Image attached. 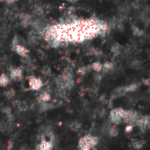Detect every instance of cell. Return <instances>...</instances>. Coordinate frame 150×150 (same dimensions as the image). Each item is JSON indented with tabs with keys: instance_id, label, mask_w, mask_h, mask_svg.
<instances>
[{
	"instance_id": "8992f818",
	"label": "cell",
	"mask_w": 150,
	"mask_h": 150,
	"mask_svg": "<svg viewBox=\"0 0 150 150\" xmlns=\"http://www.w3.org/2000/svg\"><path fill=\"white\" fill-rule=\"evenodd\" d=\"M9 77L12 81H18L22 78L23 76V69L20 67L11 68L9 70Z\"/></svg>"
},
{
	"instance_id": "d6986e66",
	"label": "cell",
	"mask_w": 150,
	"mask_h": 150,
	"mask_svg": "<svg viewBox=\"0 0 150 150\" xmlns=\"http://www.w3.org/2000/svg\"><path fill=\"white\" fill-rule=\"evenodd\" d=\"M18 108L20 111L24 112V111H26V110H27L28 106H27V105H26L25 102L20 101V102H18Z\"/></svg>"
},
{
	"instance_id": "52a82bcc",
	"label": "cell",
	"mask_w": 150,
	"mask_h": 150,
	"mask_svg": "<svg viewBox=\"0 0 150 150\" xmlns=\"http://www.w3.org/2000/svg\"><path fill=\"white\" fill-rule=\"evenodd\" d=\"M149 117L148 115L145 116H141L140 120L137 122V127L143 132L146 131L149 127Z\"/></svg>"
},
{
	"instance_id": "7c38bea8",
	"label": "cell",
	"mask_w": 150,
	"mask_h": 150,
	"mask_svg": "<svg viewBox=\"0 0 150 150\" xmlns=\"http://www.w3.org/2000/svg\"><path fill=\"white\" fill-rule=\"evenodd\" d=\"M107 130H108V134L111 137H116L119 134V129L116 125L110 126Z\"/></svg>"
},
{
	"instance_id": "5b68a950",
	"label": "cell",
	"mask_w": 150,
	"mask_h": 150,
	"mask_svg": "<svg viewBox=\"0 0 150 150\" xmlns=\"http://www.w3.org/2000/svg\"><path fill=\"white\" fill-rule=\"evenodd\" d=\"M11 49H12V51L15 52L17 54H18L19 56L24 57V58L27 57L28 54H29V52H30L29 49H28L27 47H25V46H23V45H21V44H19V43H18V42H14V43L12 44Z\"/></svg>"
},
{
	"instance_id": "277c9868",
	"label": "cell",
	"mask_w": 150,
	"mask_h": 150,
	"mask_svg": "<svg viewBox=\"0 0 150 150\" xmlns=\"http://www.w3.org/2000/svg\"><path fill=\"white\" fill-rule=\"evenodd\" d=\"M28 85L30 90L32 91H40L43 87L44 83L41 78L37 77L35 76H31L28 78Z\"/></svg>"
},
{
	"instance_id": "e0dca14e",
	"label": "cell",
	"mask_w": 150,
	"mask_h": 150,
	"mask_svg": "<svg viewBox=\"0 0 150 150\" xmlns=\"http://www.w3.org/2000/svg\"><path fill=\"white\" fill-rule=\"evenodd\" d=\"M4 95H5V97H6L7 98L11 99V98H12L15 96V91H14L13 89H10V90H8L7 91L4 92Z\"/></svg>"
},
{
	"instance_id": "ffe728a7",
	"label": "cell",
	"mask_w": 150,
	"mask_h": 150,
	"mask_svg": "<svg viewBox=\"0 0 150 150\" xmlns=\"http://www.w3.org/2000/svg\"><path fill=\"white\" fill-rule=\"evenodd\" d=\"M134 127V126H133V125H127V126L126 127V133H130V132H132V130H133Z\"/></svg>"
},
{
	"instance_id": "9c48e42d",
	"label": "cell",
	"mask_w": 150,
	"mask_h": 150,
	"mask_svg": "<svg viewBox=\"0 0 150 150\" xmlns=\"http://www.w3.org/2000/svg\"><path fill=\"white\" fill-rule=\"evenodd\" d=\"M50 100H51V95L47 91H43L42 92H40V94L38 97V101L40 104H42V103H47Z\"/></svg>"
},
{
	"instance_id": "30bf717a",
	"label": "cell",
	"mask_w": 150,
	"mask_h": 150,
	"mask_svg": "<svg viewBox=\"0 0 150 150\" xmlns=\"http://www.w3.org/2000/svg\"><path fill=\"white\" fill-rule=\"evenodd\" d=\"M11 82V79L9 76L5 73H2L0 75V86L1 87H6Z\"/></svg>"
},
{
	"instance_id": "5bb4252c",
	"label": "cell",
	"mask_w": 150,
	"mask_h": 150,
	"mask_svg": "<svg viewBox=\"0 0 150 150\" xmlns=\"http://www.w3.org/2000/svg\"><path fill=\"white\" fill-rule=\"evenodd\" d=\"M113 68H114L113 62H106L103 63V69H102V71H105V72L106 71H110Z\"/></svg>"
},
{
	"instance_id": "8fae6325",
	"label": "cell",
	"mask_w": 150,
	"mask_h": 150,
	"mask_svg": "<svg viewBox=\"0 0 150 150\" xmlns=\"http://www.w3.org/2000/svg\"><path fill=\"white\" fill-rule=\"evenodd\" d=\"M90 68L92 70H94V71L98 73V72H101L102 69H103V63L101 62H94L91 63Z\"/></svg>"
},
{
	"instance_id": "ba28073f",
	"label": "cell",
	"mask_w": 150,
	"mask_h": 150,
	"mask_svg": "<svg viewBox=\"0 0 150 150\" xmlns=\"http://www.w3.org/2000/svg\"><path fill=\"white\" fill-rule=\"evenodd\" d=\"M53 148L54 142L47 140H40V142L36 147V150H52Z\"/></svg>"
},
{
	"instance_id": "44dd1931",
	"label": "cell",
	"mask_w": 150,
	"mask_h": 150,
	"mask_svg": "<svg viewBox=\"0 0 150 150\" xmlns=\"http://www.w3.org/2000/svg\"><path fill=\"white\" fill-rule=\"evenodd\" d=\"M2 1L6 2V3H8V4H12V3H14V2H16V1H18V0H2Z\"/></svg>"
},
{
	"instance_id": "4fadbf2b",
	"label": "cell",
	"mask_w": 150,
	"mask_h": 150,
	"mask_svg": "<svg viewBox=\"0 0 150 150\" xmlns=\"http://www.w3.org/2000/svg\"><path fill=\"white\" fill-rule=\"evenodd\" d=\"M144 143L145 142L142 140H135V141H134L132 142V145H133L134 149H141L144 146Z\"/></svg>"
},
{
	"instance_id": "7402d4cb",
	"label": "cell",
	"mask_w": 150,
	"mask_h": 150,
	"mask_svg": "<svg viewBox=\"0 0 150 150\" xmlns=\"http://www.w3.org/2000/svg\"><path fill=\"white\" fill-rule=\"evenodd\" d=\"M66 1H68V2H70V3H76L77 0H66Z\"/></svg>"
},
{
	"instance_id": "ac0fdd59",
	"label": "cell",
	"mask_w": 150,
	"mask_h": 150,
	"mask_svg": "<svg viewBox=\"0 0 150 150\" xmlns=\"http://www.w3.org/2000/svg\"><path fill=\"white\" fill-rule=\"evenodd\" d=\"M70 128H71L73 131H78V130L81 128V124L78 123V122L74 121V122H72V123L70 124Z\"/></svg>"
},
{
	"instance_id": "6da1fadb",
	"label": "cell",
	"mask_w": 150,
	"mask_h": 150,
	"mask_svg": "<svg viewBox=\"0 0 150 150\" xmlns=\"http://www.w3.org/2000/svg\"><path fill=\"white\" fill-rule=\"evenodd\" d=\"M99 140L97 136L87 134L83 136L78 142V150H91L96 147Z\"/></svg>"
},
{
	"instance_id": "9a60e30c",
	"label": "cell",
	"mask_w": 150,
	"mask_h": 150,
	"mask_svg": "<svg viewBox=\"0 0 150 150\" xmlns=\"http://www.w3.org/2000/svg\"><path fill=\"white\" fill-rule=\"evenodd\" d=\"M125 88H126L127 92H133V91H136L139 88V83H131V84H129L127 86H125Z\"/></svg>"
},
{
	"instance_id": "2e32d148",
	"label": "cell",
	"mask_w": 150,
	"mask_h": 150,
	"mask_svg": "<svg viewBox=\"0 0 150 150\" xmlns=\"http://www.w3.org/2000/svg\"><path fill=\"white\" fill-rule=\"evenodd\" d=\"M88 69H89V67L83 66V67H81V68H79V69H77V74H78V75H80V76H84V75H86V74H87V72H88Z\"/></svg>"
},
{
	"instance_id": "7a4b0ae2",
	"label": "cell",
	"mask_w": 150,
	"mask_h": 150,
	"mask_svg": "<svg viewBox=\"0 0 150 150\" xmlns=\"http://www.w3.org/2000/svg\"><path fill=\"white\" fill-rule=\"evenodd\" d=\"M141 114L133 110H126L125 111V114H124V118H123V122L127 123V125H133V126H136L138 120L141 118Z\"/></svg>"
},
{
	"instance_id": "3957f363",
	"label": "cell",
	"mask_w": 150,
	"mask_h": 150,
	"mask_svg": "<svg viewBox=\"0 0 150 150\" xmlns=\"http://www.w3.org/2000/svg\"><path fill=\"white\" fill-rule=\"evenodd\" d=\"M125 111L123 108H115L112 109L110 112V121L113 125H119L123 122V118L125 114Z\"/></svg>"
}]
</instances>
